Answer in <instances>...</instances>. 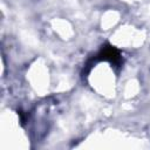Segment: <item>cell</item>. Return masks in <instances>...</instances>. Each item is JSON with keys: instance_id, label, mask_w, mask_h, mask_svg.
Here are the masks:
<instances>
[{"instance_id": "cell-1", "label": "cell", "mask_w": 150, "mask_h": 150, "mask_svg": "<svg viewBox=\"0 0 150 150\" xmlns=\"http://www.w3.org/2000/svg\"><path fill=\"white\" fill-rule=\"evenodd\" d=\"M97 56L101 60H108L112 63H117L120 61V53L112 46H107V47L102 48V50L100 52V54Z\"/></svg>"}]
</instances>
